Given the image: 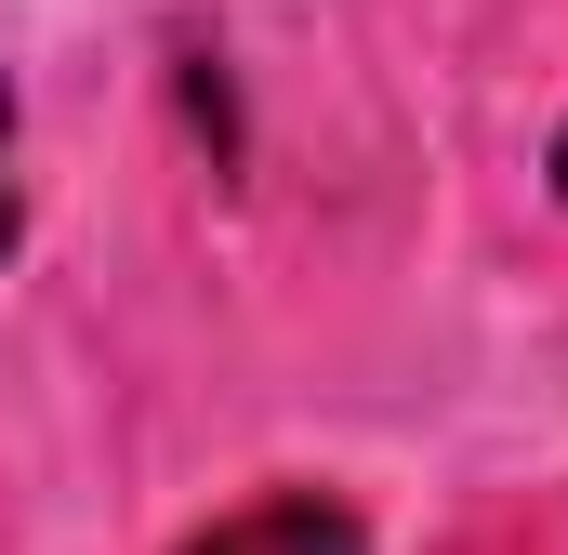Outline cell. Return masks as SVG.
<instances>
[{
    "instance_id": "cell-2",
    "label": "cell",
    "mask_w": 568,
    "mask_h": 555,
    "mask_svg": "<svg viewBox=\"0 0 568 555\" xmlns=\"http://www.w3.org/2000/svg\"><path fill=\"white\" fill-rule=\"evenodd\" d=\"M0 159H13V80H0ZM13 225L27 212H13V172H0V252H13Z\"/></svg>"
},
{
    "instance_id": "cell-1",
    "label": "cell",
    "mask_w": 568,
    "mask_h": 555,
    "mask_svg": "<svg viewBox=\"0 0 568 555\" xmlns=\"http://www.w3.org/2000/svg\"><path fill=\"white\" fill-rule=\"evenodd\" d=\"M185 555H371V543H357V516H344V503H317V490H278V503H252V516L199 529Z\"/></svg>"
},
{
    "instance_id": "cell-3",
    "label": "cell",
    "mask_w": 568,
    "mask_h": 555,
    "mask_svg": "<svg viewBox=\"0 0 568 555\" xmlns=\"http://www.w3.org/2000/svg\"><path fill=\"white\" fill-rule=\"evenodd\" d=\"M556 199H568V133H556Z\"/></svg>"
}]
</instances>
